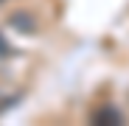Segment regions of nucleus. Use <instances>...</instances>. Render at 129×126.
Masks as SVG:
<instances>
[{
    "instance_id": "nucleus-1",
    "label": "nucleus",
    "mask_w": 129,
    "mask_h": 126,
    "mask_svg": "<svg viewBox=\"0 0 129 126\" xmlns=\"http://www.w3.org/2000/svg\"><path fill=\"white\" fill-rule=\"evenodd\" d=\"M11 25L28 28V31H34V28H37V25H34V20H31V17H23V14H20V17H11Z\"/></svg>"
}]
</instances>
